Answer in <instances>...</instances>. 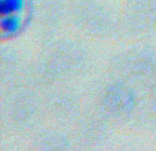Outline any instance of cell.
Segmentation results:
<instances>
[{
	"instance_id": "8992f818",
	"label": "cell",
	"mask_w": 156,
	"mask_h": 151,
	"mask_svg": "<svg viewBox=\"0 0 156 151\" xmlns=\"http://www.w3.org/2000/svg\"><path fill=\"white\" fill-rule=\"evenodd\" d=\"M78 107H80L78 99L69 92L52 94L47 102V109L49 113L59 121L71 120L78 113Z\"/></svg>"
},
{
	"instance_id": "5b68a950",
	"label": "cell",
	"mask_w": 156,
	"mask_h": 151,
	"mask_svg": "<svg viewBox=\"0 0 156 151\" xmlns=\"http://www.w3.org/2000/svg\"><path fill=\"white\" fill-rule=\"evenodd\" d=\"M73 21L81 32L96 37L110 36L115 29V21L110 11L90 0L82 2L76 7Z\"/></svg>"
},
{
	"instance_id": "277c9868",
	"label": "cell",
	"mask_w": 156,
	"mask_h": 151,
	"mask_svg": "<svg viewBox=\"0 0 156 151\" xmlns=\"http://www.w3.org/2000/svg\"><path fill=\"white\" fill-rule=\"evenodd\" d=\"M40 102L34 92L29 89L10 91L2 107L3 122L14 131H25L37 120Z\"/></svg>"
},
{
	"instance_id": "8fae6325",
	"label": "cell",
	"mask_w": 156,
	"mask_h": 151,
	"mask_svg": "<svg viewBox=\"0 0 156 151\" xmlns=\"http://www.w3.org/2000/svg\"><path fill=\"white\" fill-rule=\"evenodd\" d=\"M37 143L40 149H66V147H70L69 143V139L66 136H63L59 132H45L41 133L37 139Z\"/></svg>"
},
{
	"instance_id": "9c48e42d",
	"label": "cell",
	"mask_w": 156,
	"mask_h": 151,
	"mask_svg": "<svg viewBox=\"0 0 156 151\" xmlns=\"http://www.w3.org/2000/svg\"><path fill=\"white\" fill-rule=\"evenodd\" d=\"M11 14L36 15V2L34 0H0V15L4 17Z\"/></svg>"
},
{
	"instance_id": "7c38bea8",
	"label": "cell",
	"mask_w": 156,
	"mask_h": 151,
	"mask_svg": "<svg viewBox=\"0 0 156 151\" xmlns=\"http://www.w3.org/2000/svg\"><path fill=\"white\" fill-rule=\"evenodd\" d=\"M148 107L151 111H156V81L149 85L148 92Z\"/></svg>"
},
{
	"instance_id": "30bf717a",
	"label": "cell",
	"mask_w": 156,
	"mask_h": 151,
	"mask_svg": "<svg viewBox=\"0 0 156 151\" xmlns=\"http://www.w3.org/2000/svg\"><path fill=\"white\" fill-rule=\"evenodd\" d=\"M19 57L15 54V51L11 48L3 50L2 54V80L5 83L7 80L12 81V78L16 76L21 70V65H19Z\"/></svg>"
},
{
	"instance_id": "7a4b0ae2",
	"label": "cell",
	"mask_w": 156,
	"mask_h": 151,
	"mask_svg": "<svg viewBox=\"0 0 156 151\" xmlns=\"http://www.w3.org/2000/svg\"><path fill=\"white\" fill-rule=\"evenodd\" d=\"M112 70L116 78L130 84L156 81V48L134 47L118 54L112 59Z\"/></svg>"
},
{
	"instance_id": "4fadbf2b",
	"label": "cell",
	"mask_w": 156,
	"mask_h": 151,
	"mask_svg": "<svg viewBox=\"0 0 156 151\" xmlns=\"http://www.w3.org/2000/svg\"><path fill=\"white\" fill-rule=\"evenodd\" d=\"M82 2H86V0H82Z\"/></svg>"
},
{
	"instance_id": "ba28073f",
	"label": "cell",
	"mask_w": 156,
	"mask_h": 151,
	"mask_svg": "<svg viewBox=\"0 0 156 151\" xmlns=\"http://www.w3.org/2000/svg\"><path fill=\"white\" fill-rule=\"evenodd\" d=\"M34 14H11L0 19V33L3 41H10L21 36L32 25Z\"/></svg>"
},
{
	"instance_id": "3957f363",
	"label": "cell",
	"mask_w": 156,
	"mask_h": 151,
	"mask_svg": "<svg viewBox=\"0 0 156 151\" xmlns=\"http://www.w3.org/2000/svg\"><path fill=\"white\" fill-rule=\"evenodd\" d=\"M138 96L133 84L116 78L105 84L97 95V109L104 118L121 120L129 118L137 109Z\"/></svg>"
},
{
	"instance_id": "6da1fadb",
	"label": "cell",
	"mask_w": 156,
	"mask_h": 151,
	"mask_svg": "<svg viewBox=\"0 0 156 151\" xmlns=\"http://www.w3.org/2000/svg\"><path fill=\"white\" fill-rule=\"evenodd\" d=\"M88 62V54L82 46L69 40H60L47 47L36 65V77L43 83H58L78 74Z\"/></svg>"
},
{
	"instance_id": "52a82bcc",
	"label": "cell",
	"mask_w": 156,
	"mask_h": 151,
	"mask_svg": "<svg viewBox=\"0 0 156 151\" xmlns=\"http://www.w3.org/2000/svg\"><path fill=\"white\" fill-rule=\"evenodd\" d=\"M107 118L97 114V116H92L85 118L82 122L80 124L78 128V136H80L81 142H85L88 146L93 143H100L103 142V139L107 135Z\"/></svg>"
}]
</instances>
